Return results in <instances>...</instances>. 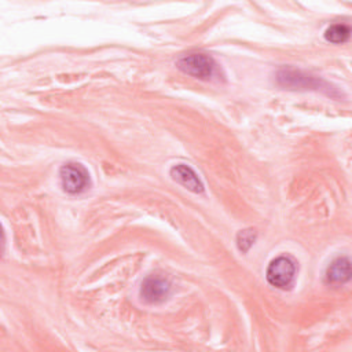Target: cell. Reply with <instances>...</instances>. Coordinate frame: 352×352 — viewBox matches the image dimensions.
<instances>
[{"label": "cell", "instance_id": "7", "mask_svg": "<svg viewBox=\"0 0 352 352\" xmlns=\"http://www.w3.org/2000/svg\"><path fill=\"white\" fill-rule=\"evenodd\" d=\"M351 278V263L348 257H338L331 261L326 270V279L329 283L340 285L348 282Z\"/></svg>", "mask_w": 352, "mask_h": 352}, {"label": "cell", "instance_id": "3", "mask_svg": "<svg viewBox=\"0 0 352 352\" xmlns=\"http://www.w3.org/2000/svg\"><path fill=\"white\" fill-rule=\"evenodd\" d=\"M60 183L66 192L69 194H78L88 187L89 175L88 170L76 162L65 164L60 168Z\"/></svg>", "mask_w": 352, "mask_h": 352}, {"label": "cell", "instance_id": "8", "mask_svg": "<svg viewBox=\"0 0 352 352\" xmlns=\"http://www.w3.org/2000/svg\"><path fill=\"white\" fill-rule=\"evenodd\" d=\"M349 26L344 25V23H334L331 26H329L324 32V38L330 43L334 44H341L345 43L349 38Z\"/></svg>", "mask_w": 352, "mask_h": 352}, {"label": "cell", "instance_id": "9", "mask_svg": "<svg viewBox=\"0 0 352 352\" xmlns=\"http://www.w3.org/2000/svg\"><path fill=\"white\" fill-rule=\"evenodd\" d=\"M256 239V232L253 230H243L236 235V245L241 252H248Z\"/></svg>", "mask_w": 352, "mask_h": 352}, {"label": "cell", "instance_id": "1", "mask_svg": "<svg viewBox=\"0 0 352 352\" xmlns=\"http://www.w3.org/2000/svg\"><path fill=\"white\" fill-rule=\"evenodd\" d=\"M177 67L197 78L208 80L214 74L216 70V63L214 60L206 55V54H187L183 55L177 59L176 62Z\"/></svg>", "mask_w": 352, "mask_h": 352}, {"label": "cell", "instance_id": "2", "mask_svg": "<svg viewBox=\"0 0 352 352\" xmlns=\"http://www.w3.org/2000/svg\"><path fill=\"white\" fill-rule=\"evenodd\" d=\"M294 274V261L290 257L279 256L270 263L267 268V280L278 289H286L293 283Z\"/></svg>", "mask_w": 352, "mask_h": 352}, {"label": "cell", "instance_id": "4", "mask_svg": "<svg viewBox=\"0 0 352 352\" xmlns=\"http://www.w3.org/2000/svg\"><path fill=\"white\" fill-rule=\"evenodd\" d=\"M170 290V283L165 276L150 275L147 276L140 287V296L147 302L164 301Z\"/></svg>", "mask_w": 352, "mask_h": 352}, {"label": "cell", "instance_id": "5", "mask_svg": "<svg viewBox=\"0 0 352 352\" xmlns=\"http://www.w3.org/2000/svg\"><path fill=\"white\" fill-rule=\"evenodd\" d=\"M170 176L175 182H177L179 184H182L183 187H186L187 190H190L192 192H202L204 191L202 182L199 180V177L194 172V169L190 168L188 165L177 164V165L172 166Z\"/></svg>", "mask_w": 352, "mask_h": 352}, {"label": "cell", "instance_id": "6", "mask_svg": "<svg viewBox=\"0 0 352 352\" xmlns=\"http://www.w3.org/2000/svg\"><path fill=\"white\" fill-rule=\"evenodd\" d=\"M278 81L280 85L294 88H316L319 85V81L315 77L302 74L301 72L296 70H282L278 74Z\"/></svg>", "mask_w": 352, "mask_h": 352}]
</instances>
